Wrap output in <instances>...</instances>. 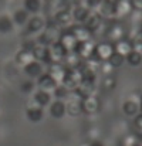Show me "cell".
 Instances as JSON below:
<instances>
[{
    "label": "cell",
    "mask_w": 142,
    "mask_h": 146,
    "mask_svg": "<svg viewBox=\"0 0 142 146\" xmlns=\"http://www.w3.org/2000/svg\"><path fill=\"white\" fill-rule=\"evenodd\" d=\"M29 17H30V16H29V13H27L24 9H19V10H16V11L13 13L11 20H13L14 26H26Z\"/></svg>",
    "instance_id": "obj_31"
},
{
    "label": "cell",
    "mask_w": 142,
    "mask_h": 146,
    "mask_svg": "<svg viewBox=\"0 0 142 146\" xmlns=\"http://www.w3.org/2000/svg\"><path fill=\"white\" fill-rule=\"evenodd\" d=\"M132 119H134V121H132V129H134V133H135L137 136L141 138V133H142V113L139 112V113L135 115Z\"/></svg>",
    "instance_id": "obj_36"
},
{
    "label": "cell",
    "mask_w": 142,
    "mask_h": 146,
    "mask_svg": "<svg viewBox=\"0 0 142 146\" xmlns=\"http://www.w3.org/2000/svg\"><path fill=\"white\" fill-rule=\"evenodd\" d=\"M101 1H102V0H83V3H84L90 10H93V11H95V10L98 9V6L101 4Z\"/></svg>",
    "instance_id": "obj_39"
},
{
    "label": "cell",
    "mask_w": 142,
    "mask_h": 146,
    "mask_svg": "<svg viewBox=\"0 0 142 146\" xmlns=\"http://www.w3.org/2000/svg\"><path fill=\"white\" fill-rule=\"evenodd\" d=\"M131 7L134 11H141L142 10V0H129Z\"/></svg>",
    "instance_id": "obj_41"
},
{
    "label": "cell",
    "mask_w": 142,
    "mask_h": 146,
    "mask_svg": "<svg viewBox=\"0 0 142 146\" xmlns=\"http://www.w3.org/2000/svg\"><path fill=\"white\" fill-rule=\"evenodd\" d=\"M122 112L124 115H127L128 118H134L135 115H138L141 112V106H139V102L134 98H129L127 99L124 104H122Z\"/></svg>",
    "instance_id": "obj_23"
},
{
    "label": "cell",
    "mask_w": 142,
    "mask_h": 146,
    "mask_svg": "<svg viewBox=\"0 0 142 146\" xmlns=\"http://www.w3.org/2000/svg\"><path fill=\"white\" fill-rule=\"evenodd\" d=\"M125 62L129 65V67H139L142 62V52L141 51H137V50H131L127 55H125Z\"/></svg>",
    "instance_id": "obj_27"
},
{
    "label": "cell",
    "mask_w": 142,
    "mask_h": 146,
    "mask_svg": "<svg viewBox=\"0 0 142 146\" xmlns=\"http://www.w3.org/2000/svg\"><path fill=\"white\" fill-rule=\"evenodd\" d=\"M71 94H73V91H70V90H67L64 85H61V84H58L53 91H51V97L55 98V99H60V101H65L67 98L71 97Z\"/></svg>",
    "instance_id": "obj_32"
},
{
    "label": "cell",
    "mask_w": 142,
    "mask_h": 146,
    "mask_svg": "<svg viewBox=\"0 0 142 146\" xmlns=\"http://www.w3.org/2000/svg\"><path fill=\"white\" fill-rule=\"evenodd\" d=\"M14 30V23L10 16L1 14L0 16V34H10Z\"/></svg>",
    "instance_id": "obj_29"
},
{
    "label": "cell",
    "mask_w": 142,
    "mask_h": 146,
    "mask_svg": "<svg viewBox=\"0 0 142 146\" xmlns=\"http://www.w3.org/2000/svg\"><path fill=\"white\" fill-rule=\"evenodd\" d=\"M101 87L107 91H112L115 87H117V77L112 74H107V75H102V80H101Z\"/></svg>",
    "instance_id": "obj_33"
},
{
    "label": "cell",
    "mask_w": 142,
    "mask_h": 146,
    "mask_svg": "<svg viewBox=\"0 0 142 146\" xmlns=\"http://www.w3.org/2000/svg\"><path fill=\"white\" fill-rule=\"evenodd\" d=\"M112 47H114V51H115V52H118V54H121V55H124V57L132 50L131 41L127 40V38H121V40L115 41V43L112 44Z\"/></svg>",
    "instance_id": "obj_28"
},
{
    "label": "cell",
    "mask_w": 142,
    "mask_h": 146,
    "mask_svg": "<svg viewBox=\"0 0 142 146\" xmlns=\"http://www.w3.org/2000/svg\"><path fill=\"white\" fill-rule=\"evenodd\" d=\"M65 54H67V50L64 48L58 41H55L54 44H51V46L48 47V64L63 62V60H64Z\"/></svg>",
    "instance_id": "obj_11"
},
{
    "label": "cell",
    "mask_w": 142,
    "mask_h": 146,
    "mask_svg": "<svg viewBox=\"0 0 142 146\" xmlns=\"http://www.w3.org/2000/svg\"><path fill=\"white\" fill-rule=\"evenodd\" d=\"M46 72L48 75L57 81V84H60L64 78V74H65V67L61 64V62H54V64H48L46 65Z\"/></svg>",
    "instance_id": "obj_20"
},
{
    "label": "cell",
    "mask_w": 142,
    "mask_h": 146,
    "mask_svg": "<svg viewBox=\"0 0 142 146\" xmlns=\"http://www.w3.org/2000/svg\"><path fill=\"white\" fill-rule=\"evenodd\" d=\"M26 118L31 123H39L44 118V108L36 105L34 102L31 105H27V108H26Z\"/></svg>",
    "instance_id": "obj_17"
},
{
    "label": "cell",
    "mask_w": 142,
    "mask_h": 146,
    "mask_svg": "<svg viewBox=\"0 0 142 146\" xmlns=\"http://www.w3.org/2000/svg\"><path fill=\"white\" fill-rule=\"evenodd\" d=\"M60 31H61V29L57 27L53 20H46V27L37 34L36 43L43 44V46H46V47H50L51 44H54V43L58 40Z\"/></svg>",
    "instance_id": "obj_1"
},
{
    "label": "cell",
    "mask_w": 142,
    "mask_h": 146,
    "mask_svg": "<svg viewBox=\"0 0 142 146\" xmlns=\"http://www.w3.org/2000/svg\"><path fill=\"white\" fill-rule=\"evenodd\" d=\"M81 82V75H80V71L77 68H65V74H64V78L63 81L60 82L61 85H64L67 90L70 91H74L78 84Z\"/></svg>",
    "instance_id": "obj_6"
},
{
    "label": "cell",
    "mask_w": 142,
    "mask_h": 146,
    "mask_svg": "<svg viewBox=\"0 0 142 146\" xmlns=\"http://www.w3.org/2000/svg\"><path fill=\"white\" fill-rule=\"evenodd\" d=\"M51 20H53L54 24H55L57 27H60L61 30H63V29H68V27L74 23L73 16H71V10H70V9H63V10L54 11Z\"/></svg>",
    "instance_id": "obj_5"
},
{
    "label": "cell",
    "mask_w": 142,
    "mask_h": 146,
    "mask_svg": "<svg viewBox=\"0 0 142 146\" xmlns=\"http://www.w3.org/2000/svg\"><path fill=\"white\" fill-rule=\"evenodd\" d=\"M44 71H46V65L43 62H40V61H36V60L30 61L29 64H26L23 67L24 75H27L30 80H37Z\"/></svg>",
    "instance_id": "obj_9"
},
{
    "label": "cell",
    "mask_w": 142,
    "mask_h": 146,
    "mask_svg": "<svg viewBox=\"0 0 142 146\" xmlns=\"http://www.w3.org/2000/svg\"><path fill=\"white\" fill-rule=\"evenodd\" d=\"M48 115L53 119H61L65 116V101L54 99L48 104Z\"/></svg>",
    "instance_id": "obj_18"
},
{
    "label": "cell",
    "mask_w": 142,
    "mask_h": 146,
    "mask_svg": "<svg viewBox=\"0 0 142 146\" xmlns=\"http://www.w3.org/2000/svg\"><path fill=\"white\" fill-rule=\"evenodd\" d=\"M34 88H36V84L33 81H29V80H26L20 84V91L23 94H31L34 91Z\"/></svg>",
    "instance_id": "obj_38"
},
{
    "label": "cell",
    "mask_w": 142,
    "mask_h": 146,
    "mask_svg": "<svg viewBox=\"0 0 142 146\" xmlns=\"http://www.w3.org/2000/svg\"><path fill=\"white\" fill-rule=\"evenodd\" d=\"M83 62V58L75 52V51H67L64 60H63V65L65 68H78V65Z\"/></svg>",
    "instance_id": "obj_25"
},
{
    "label": "cell",
    "mask_w": 142,
    "mask_h": 146,
    "mask_svg": "<svg viewBox=\"0 0 142 146\" xmlns=\"http://www.w3.org/2000/svg\"><path fill=\"white\" fill-rule=\"evenodd\" d=\"M57 85H58V84H57V81H55V80H53L46 71H44V72H43L37 80H36V87H37L39 90H43V91H48V92H51Z\"/></svg>",
    "instance_id": "obj_21"
},
{
    "label": "cell",
    "mask_w": 142,
    "mask_h": 146,
    "mask_svg": "<svg viewBox=\"0 0 142 146\" xmlns=\"http://www.w3.org/2000/svg\"><path fill=\"white\" fill-rule=\"evenodd\" d=\"M44 27H46V19L40 14H33L31 17H29L26 23V33L30 36H37Z\"/></svg>",
    "instance_id": "obj_7"
},
{
    "label": "cell",
    "mask_w": 142,
    "mask_h": 146,
    "mask_svg": "<svg viewBox=\"0 0 142 146\" xmlns=\"http://www.w3.org/2000/svg\"><path fill=\"white\" fill-rule=\"evenodd\" d=\"M74 95V92H73ZM65 115H70L71 118H77L80 115H83V108H81V99L78 97H74L71 98H67L65 99Z\"/></svg>",
    "instance_id": "obj_12"
},
{
    "label": "cell",
    "mask_w": 142,
    "mask_h": 146,
    "mask_svg": "<svg viewBox=\"0 0 142 146\" xmlns=\"http://www.w3.org/2000/svg\"><path fill=\"white\" fill-rule=\"evenodd\" d=\"M81 108H83V113L85 115H95L99 112L101 109V101L99 98L91 95V97L81 99Z\"/></svg>",
    "instance_id": "obj_10"
},
{
    "label": "cell",
    "mask_w": 142,
    "mask_h": 146,
    "mask_svg": "<svg viewBox=\"0 0 142 146\" xmlns=\"http://www.w3.org/2000/svg\"><path fill=\"white\" fill-rule=\"evenodd\" d=\"M41 7H43L41 0H23V9L29 14H39Z\"/></svg>",
    "instance_id": "obj_30"
},
{
    "label": "cell",
    "mask_w": 142,
    "mask_h": 146,
    "mask_svg": "<svg viewBox=\"0 0 142 146\" xmlns=\"http://www.w3.org/2000/svg\"><path fill=\"white\" fill-rule=\"evenodd\" d=\"M132 7L129 0H118L117 3H114V20L119 21L124 19H128L132 14Z\"/></svg>",
    "instance_id": "obj_8"
},
{
    "label": "cell",
    "mask_w": 142,
    "mask_h": 146,
    "mask_svg": "<svg viewBox=\"0 0 142 146\" xmlns=\"http://www.w3.org/2000/svg\"><path fill=\"white\" fill-rule=\"evenodd\" d=\"M33 102L41 108H47L48 104L51 102V92L48 91H43V90H36L33 92Z\"/></svg>",
    "instance_id": "obj_24"
},
{
    "label": "cell",
    "mask_w": 142,
    "mask_h": 146,
    "mask_svg": "<svg viewBox=\"0 0 142 146\" xmlns=\"http://www.w3.org/2000/svg\"><path fill=\"white\" fill-rule=\"evenodd\" d=\"M104 36H105V40L109 41V43H115L121 38H125V27L119 23V21H115L112 20L108 26H107V30H104Z\"/></svg>",
    "instance_id": "obj_2"
},
{
    "label": "cell",
    "mask_w": 142,
    "mask_h": 146,
    "mask_svg": "<svg viewBox=\"0 0 142 146\" xmlns=\"http://www.w3.org/2000/svg\"><path fill=\"white\" fill-rule=\"evenodd\" d=\"M64 48L67 51H73L75 44H77V38L74 37V34L71 33L70 29H63L60 31V36H58V40H57Z\"/></svg>",
    "instance_id": "obj_16"
},
{
    "label": "cell",
    "mask_w": 142,
    "mask_h": 146,
    "mask_svg": "<svg viewBox=\"0 0 142 146\" xmlns=\"http://www.w3.org/2000/svg\"><path fill=\"white\" fill-rule=\"evenodd\" d=\"M88 146H104V143H102V142H99V141H93Z\"/></svg>",
    "instance_id": "obj_42"
},
{
    "label": "cell",
    "mask_w": 142,
    "mask_h": 146,
    "mask_svg": "<svg viewBox=\"0 0 142 146\" xmlns=\"http://www.w3.org/2000/svg\"><path fill=\"white\" fill-rule=\"evenodd\" d=\"M134 146H141V143H135V145Z\"/></svg>",
    "instance_id": "obj_44"
},
{
    "label": "cell",
    "mask_w": 142,
    "mask_h": 146,
    "mask_svg": "<svg viewBox=\"0 0 142 146\" xmlns=\"http://www.w3.org/2000/svg\"><path fill=\"white\" fill-rule=\"evenodd\" d=\"M135 143H139V136H137L135 133L127 135V136L122 139V142H121L122 146H134Z\"/></svg>",
    "instance_id": "obj_37"
},
{
    "label": "cell",
    "mask_w": 142,
    "mask_h": 146,
    "mask_svg": "<svg viewBox=\"0 0 142 146\" xmlns=\"http://www.w3.org/2000/svg\"><path fill=\"white\" fill-rule=\"evenodd\" d=\"M70 7H71L70 0H51L50 1V9H53V13L63 9H70Z\"/></svg>",
    "instance_id": "obj_35"
},
{
    "label": "cell",
    "mask_w": 142,
    "mask_h": 146,
    "mask_svg": "<svg viewBox=\"0 0 142 146\" xmlns=\"http://www.w3.org/2000/svg\"><path fill=\"white\" fill-rule=\"evenodd\" d=\"M105 1H108V3H117L118 0H105Z\"/></svg>",
    "instance_id": "obj_43"
},
{
    "label": "cell",
    "mask_w": 142,
    "mask_h": 146,
    "mask_svg": "<svg viewBox=\"0 0 142 146\" xmlns=\"http://www.w3.org/2000/svg\"><path fill=\"white\" fill-rule=\"evenodd\" d=\"M71 33L74 34V37L77 38V41H85V40H94V34L91 31H88L85 29L84 24H78V23H73L70 27Z\"/></svg>",
    "instance_id": "obj_19"
},
{
    "label": "cell",
    "mask_w": 142,
    "mask_h": 146,
    "mask_svg": "<svg viewBox=\"0 0 142 146\" xmlns=\"http://www.w3.org/2000/svg\"><path fill=\"white\" fill-rule=\"evenodd\" d=\"M95 47L94 40H85V41H77L73 51H75L83 60H88L93 55V51Z\"/></svg>",
    "instance_id": "obj_15"
},
{
    "label": "cell",
    "mask_w": 142,
    "mask_h": 146,
    "mask_svg": "<svg viewBox=\"0 0 142 146\" xmlns=\"http://www.w3.org/2000/svg\"><path fill=\"white\" fill-rule=\"evenodd\" d=\"M107 62L115 70V68H121L124 64H125V57L124 55H121V54H118V52H112L109 57H108V60H107Z\"/></svg>",
    "instance_id": "obj_34"
},
{
    "label": "cell",
    "mask_w": 142,
    "mask_h": 146,
    "mask_svg": "<svg viewBox=\"0 0 142 146\" xmlns=\"http://www.w3.org/2000/svg\"><path fill=\"white\" fill-rule=\"evenodd\" d=\"M70 10H71V16H73L74 23H78V24H84L93 11L83 3V0H78L77 3H74L73 7H70Z\"/></svg>",
    "instance_id": "obj_4"
},
{
    "label": "cell",
    "mask_w": 142,
    "mask_h": 146,
    "mask_svg": "<svg viewBox=\"0 0 142 146\" xmlns=\"http://www.w3.org/2000/svg\"><path fill=\"white\" fill-rule=\"evenodd\" d=\"M34 44H36V40H31V38L24 40V41H23V44H21V50L31 51V48H33V46H34Z\"/></svg>",
    "instance_id": "obj_40"
},
{
    "label": "cell",
    "mask_w": 142,
    "mask_h": 146,
    "mask_svg": "<svg viewBox=\"0 0 142 146\" xmlns=\"http://www.w3.org/2000/svg\"><path fill=\"white\" fill-rule=\"evenodd\" d=\"M30 61H33V55H31V51H27V50H21L14 55V62H16V65H19V67H24L26 64H29Z\"/></svg>",
    "instance_id": "obj_26"
},
{
    "label": "cell",
    "mask_w": 142,
    "mask_h": 146,
    "mask_svg": "<svg viewBox=\"0 0 142 146\" xmlns=\"http://www.w3.org/2000/svg\"><path fill=\"white\" fill-rule=\"evenodd\" d=\"M104 23H105V20H104L97 11H91V14H90L88 19L85 20L84 26H85V29H87L88 31H91L95 36V34L104 27Z\"/></svg>",
    "instance_id": "obj_13"
},
{
    "label": "cell",
    "mask_w": 142,
    "mask_h": 146,
    "mask_svg": "<svg viewBox=\"0 0 142 146\" xmlns=\"http://www.w3.org/2000/svg\"><path fill=\"white\" fill-rule=\"evenodd\" d=\"M114 52V47H112V43L109 41H99V43H95L94 51H93V55L90 57L91 60H94L97 62H102V61H107L108 57Z\"/></svg>",
    "instance_id": "obj_3"
},
{
    "label": "cell",
    "mask_w": 142,
    "mask_h": 146,
    "mask_svg": "<svg viewBox=\"0 0 142 146\" xmlns=\"http://www.w3.org/2000/svg\"><path fill=\"white\" fill-rule=\"evenodd\" d=\"M97 82H90V81H81L78 84V87L73 91L75 97H78L80 99H85V98L95 95V87Z\"/></svg>",
    "instance_id": "obj_14"
},
{
    "label": "cell",
    "mask_w": 142,
    "mask_h": 146,
    "mask_svg": "<svg viewBox=\"0 0 142 146\" xmlns=\"http://www.w3.org/2000/svg\"><path fill=\"white\" fill-rule=\"evenodd\" d=\"M31 55H33V60L40 61L44 65L48 64V47H46V46L36 43L31 48Z\"/></svg>",
    "instance_id": "obj_22"
}]
</instances>
